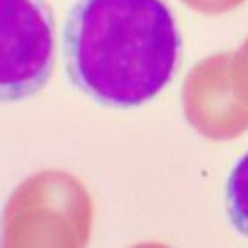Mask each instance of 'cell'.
Listing matches in <instances>:
<instances>
[{"label":"cell","mask_w":248,"mask_h":248,"mask_svg":"<svg viewBox=\"0 0 248 248\" xmlns=\"http://www.w3.org/2000/svg\"><path fill=\"white\" fill-rule=\"evenodd\" d=\"M179 55L181 34L163 0H78L62 31L67 77L105 107L156 98Z\"/></svg>","instance_id":"obj_1"},{"label":"cell","mask_w":248,"mask_h":248,"mask_svg":"<svg viewBox=\"0 0 248 248\" xmlns=\"http://www.w3.org/2000/svg\"><path fill=\"white\" fill-rule=\"evenodd\" d=\"M0 87L4 101L41 91L55 62L53 16L43 0H0Z\"/></svg>","instance_id":"obj_2"},{"label":"cell","mask_w":248,"mask_h":248,"mask_svg":"<svg viewBox=\"0 0 248 248\" xmlns=\"http://www.w3.org/2000/svg\"><path fill=\"white\" fill-rule=\"evenodd\" d=\"M91 238V211L80 202L53 206L16 197L7 207L2 248H85Z\"/></svg>","instance_id":"obj_3"},{"label":"cell","mask_w":248,"mask_h":248,"mask_svg":"<svg viewBox=\"0 0 248 248\" xmlns=\"http://www.w3.org/2000/svg\"><path fill=\"white\" fill-rule=\"evenodd\" d=\"M227 213L234 227L248 238V153L227 179Z\"/></svg>","instance_id":"obj_4"},{"label":"cell","mask_w":248,"mask_h":248,"mask_svg":"<svg viewBox=\"0 0 248 248\" xmlns=\"http://www.w3.org/2000/svg\"><path fill=\"white\" fill-rule=\"evenodd\" d=\"M131 248H172L169 247V245H163V243H139L135 245V247Z\"/></svg>","instance_id":"obj_5"}]
</instances>
